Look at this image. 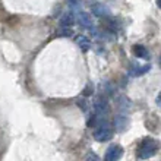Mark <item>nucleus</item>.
<instances>
[{
    "label": "nucleus",
    "instance_id": "obj_2",
    "mask_svg": "<svg viewBox=\"0 0 161 161\" xmlns=\"http://www.w3.org/2000/svg\"><path fill=\"white\" fill-rule=\"evenodd\" d=\"M111 136H113V130H111L110 127L107 126V123H100V127H98L97 130L94 132V138L98 141V142H103V141H108L111 139Z\"/></svg>",
    "mask_w": 161,
    "mask_h": 161
},
{
    "label": "nucleus",
    "instance_id": "obj_1",
    "mask_svg": "<svg viewBox=\"0 0 161 161\" xmlns=\"http://www.w3.org/2000/svg\"><path fill=\"white\" fill-rule=\"evenodd\" d=\"M158 149V144L157 141L153 139V138H145L142 142L139 144V148H138V157L139 158H149L151 155L155 154V151Z\"/></svg>",
    "mask_w": 161,
    "mask_h": 161
},
{
    "label": "nucleus",
    "instance_id": "obj_7",
    "mask_svg": "<svg viewBox=\"0 0 161 161\" xmlns=\"http://www.w3.org/2000/svg\"><path fill=\"white\" fill-rule=\"evenodd\" d=\"M75 42H76V46L79 47L82 51H88L89 47H91V41H89L86 37H84V35H78L76 38H75Z\"/></svg>",
    "mask_w": 161,
    "mask_h": 161
},
{
    "label": "nucleus",
    "instance_id": "obj_5",
    "mask_svg": "<svg viewBox=\"0 0 161 161\" xmlns=\"http://www.w3.org/2000/svg\"><path fill=\"white\" fill-rule=\"evenodd\" d=\"M91 9H92L94 15H97V16H100V18H107L108 15H110V12H108L107 6H104L103 3H92Z\"/></svg>",
    "mask_w": 161,
    "mask_h": 161
},
{
    "label": "nucleus",
    "instance_id": "obj_14",
    "mask_svg": "<svg viewBox=\"0 0 161 161\" xmlns=\"http://www.w3.org/2000/svg\"><path fill=\"white\" fill-rule=\"evenodd\" d=\"M86 158H94V160H98V157H97V155H88V157H86Z\"/></svg>",
    "mask_w": 161,
    "mask_h": 161
},
{
    "label": "nucleus",
    "instance_id": "obj_11",
    "mask_svg": "<svg viewBox=\"0 0 161 161\" xmlns=\"http://www.w3.org/2000/svg\"><path fill=\"white\" fill-rule=\"evenodd\" d=\"M57 35H59V37H72L73 31L70 30V26H62L60 31L57 32Z\"/></svg>",
    "mask_w": 161,
    "mask_h": 161
},
{
    "label": "nucleus",
    "instance_id": "obj_12",
    "mask_svg": "<svg viewBox=\"0 0 161 161\" xmlns=\"http://www.w3.org/2000/svg\"><path fill=\"white\" fill-rule=\"evenodd\" d=\"M92 94H94V85L92 84H88L84 88V95H85V97H88V95H92Z\"/></svg>",
    "mask_w": 161,
    "mask_h": 161
},
{
    "label": "nucleus",
    "instance_id": "obj_6",
    "mask_svg": "<svg viewBox=\"0 0 161 161\" xmlns=\"http://www.w3.org/2000/svg\"><path fill=\"white\" fill-rule=\"evenodd\" d=\"M129 125V119H127L125 114H119L114 117V126L116 130H125Z\"/></svg>",
    "mask_w": 161,
    "mask_h": 161
},
{
    "label": "nucleus",
    "instance_id": "obj_13",
    "mask_svg": "<svg viewBox=\"0 0 161 161\" xmlns=\"http://www.w3.org/2000/svg\"><path fill=\"white\" fill-rule=\"evenodd\" d=\"M76 104H78V107H80V108H82V110H86V107H88V106H86V103H85L84 101V100H78V101H76Z\"/></svg>",
    "mask_w": 161,
    "mask_h": 161
},
{
    "label": "nucleus",
    "instance_id": "obj_9",
    "mask_svg": "<svg viewBox=\"0 0 161 161\" xmlns=\"http://www.w3.org/2000/svg\"><path fill=\"white\" fill-rule=\"evenodd\" d=\"M75 16H73L72 12H66L63 15V16L60 18V25L62 26H72L73 24H75Z\"/></svg>",
    "mask_w": 161,
    "mask_h": 161
},
{
    "label": "nucleus",
    "instance_id": "obj_4",
    "mask_svg": "<svg viewBox=\"0 0 161 161\" xmlns=\"http://www.w3.org/2000/svg\"><path fill=\"white\" fill-rule=\"evenodd\" d=\"M76 19H78V22H79L80 25L84 26V28H88V30L95 31V28H94V21H92V18H91L89 13L79 12V15H78Z\"/></svg>",
    "mask_w": 161,
    "mask_h": 161
},
{
    "label": "nucleus",
    "instance_id": "obj_8",
    "mask_svg": "<svg viewBox=\"0 0 161 161\" xmlns=\"http://www.w3.org/2000/svg\"><path fill=\"white\" fill-rule=\"evenodd\" d=\"M133 54H135L136 57H142V59H149V57H151V56H149V51L147 50V47L141 46V44L133 47Z\"/></svg>",
    "mask_w": 161,
    "mask_h": 161
},
{
    "label": "nucleus",
    "instance_id": "obj_3",
    "mask_svg": "<svg viewBox=\"0 0 161 161\" xmlns=\"http://www.w3.org/2000/svg\"><path fill=\"white\" fill-rule=\"evenodd\" d=\"M123 154V149L120 145H110L106 153V160L107 161H117Z\"/></svg>",
    "mask_w": 161,
    "mask_h": 161
},
{
    "label": "nucleus",
    "instance_id": "obj_10",
    "mask_svg": "<svg viewBox=\"0 0 161 161\" xmlns=\"http://www.w3.org/2000/svg\"><path fill=\"white\" fill-rule=\"evenodd\" d=\"M151 69V64H144V66H138V68L133 69V75L135 76H141V75H144L147 73Z\"/></svg>",
    "mask_w": 161,
    "mask_h": 161
}]
</instances>
